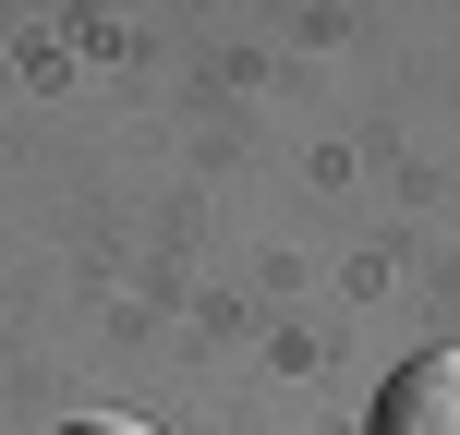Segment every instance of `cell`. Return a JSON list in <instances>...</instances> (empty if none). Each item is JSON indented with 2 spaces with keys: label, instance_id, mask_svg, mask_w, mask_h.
Wrapping results in <instances>:
<instances>
[{
  "label": "cell",
  "instance_id": "cell-2",
  "mask_svg": "<svg viewBox=\"0 0 460 435\" xmlns=\"http://www.w3.org/2000/svg\"><path fill=\"white\" fill-rule=\"evenodd\" d=\"M73 435H146V423H121V412H110V423H73Z\"/></svg>",
  "mask_w": 460,
  "mask_h": 435
},
{
  "label": "cell",
  "instance_id": "cell-1",
  "mask_svg": "<svg viewBox=\"0 0 460 435\" xmlns=\"http://www.w3.org/2000/svg\"><path fill=\"white\" fill-rule=\"evenodd\" d=\"M376 435H460V351L400 363V375H388V399H376Z\"/></svg>",
  "mask_w": 460,
  "mask_h": 435
}]
</instances>
